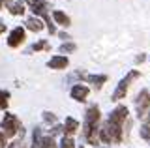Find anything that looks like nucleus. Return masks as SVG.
<instances>
[{
	"instance_id": "4468645a",
	"label": "nucleus",
	"mask_w": 150,
	"mask_h": 148,
	"mask_svg": "<svg viewBox=\"0 0 150 148\" xmlns=\"http://www.w3.org/2000/svg\"><path fill=\"white\" fill-rule=\"evenodd\" d=\"M9 13H11V15H23V13H25V2H21V0L13 2V6L9 8Z\"/></svg>"
},
{
	"instance_id": "ddd939ff",
	"label": "nucleus",
	"mask_w": 150,
	"mask_h": 148,
	"mask_svg": "<svg viewBox=\"0 0 150 148\" xmlns=\"http://www.w3.org/2000/svg\"><path fill=\"white\" fill-rule=\"evenodd\" d=\"M84 79L90 85H94V88H101L107 82V75H84Z\"/></svg>"
},
{
	"instance_id": "b1692460",
	"label": "nucleus",
	"mask_w": 150,
	"mask_h": 148,
	"mask_svg": "<svg viewBox=\"0 0 150 148\" xmlns=\"http://www.w3.org/2000/svg\"><path fill=\"white\" fill-rule=\"evenodd\" d=\"M60 38H62V39H66V41H68V39H69V36H68V34H66V32H60Z\"/></svg>"
},
{
	"instance_id": "dca6fc26",
	"label": "nucleus",
	"mask_w": 150,
	"mask_h": 148,
	"mask_svg": "<svg viewBox=\"0 0 150 148\" xmlns=\"http://www.w3.org/2000/svg\"><path fill=\"white\" fill-rule=\"evenodd\" d=\"M43 139V133H41V128H34V133H32V148H38V144Z\"/></svg>"
},
{
	"instance_id": "c85d7f7f",
	"label": "nucleus",
	"mask_w": 150,
	"mask_h": 148,
	"mask_svg": "<svg viewBox=\"0 0 150 148\" xmlns=\"http://www.w3.org/2000/svg\"><path fill=\"white\" fill-rule=\"evenodd\" d=\"M81 148H84V146H81Z\"/></svg>"
},
{
	"instance_id": "6e6552de",
	"label": "nucleus",
	"mask_w": 150,
	"mask_h": 148,
	"mask_svg": "<svg viewBox=\"0 0 150 148\" xmlns=\"http://www.w3.org/2000/svg\"><path fill=\"white\" fill-rule=\"evenodd\" d=\"M88 86L86 85H73L71 86V92H69V96H71V99H75V101H86V98H88Z\"/></svg>"
},
{
	"instance_id": "a878e982",
	"label": "nucleus",
	"mask_w": 150,
	"mask_h": 148,
	"mask_svg": "<svg viewBox=\"0 0 150 148\" xmlns=\"http://www.w3.org/2000/svg\"><path fill=\"white\" fill-rule=\"evenodd\" d=\"M2 2H4V4H6V6H8V8H11V6H13V2H11V0H2Z\"/></svg>"
},
{
	"instance_id": "2eb2a0df",
	"label": "nucleus",
	"mask_w": 150,
	"mask_h": 148,
	"mask_svg": "<svg viewBox=\"0 0 150 148\" xmlns=\"http://www.w3.org/2000/svg\"><path fill=\"white\" fill-rule=\"evenodd\" d=\"M38 148H56L54 137H51V135H45L43 139H41V142L38 144Z\"/></svg>"
},
{
	"instance_id": "423d86ee",
	"label": "nucleus",
	"mask_w": 150,
	"mask_h": 148,
	"mask_svg": "<svg viewBox=\"0 0 150 148\" xmlns=\"http://www.w3.org/2000/svg\"><path fill=\"white\" fill-rule=\"evenodd\" d=\"M135 109H137V118H144L146 116V111L150 109V92L146 88H143L135 98Z\"/></svg>"
},
{
	"instance_id": "9d476101",
	"label": "nucleus",
	"mask_w": 150,
	"mask_h": 148,
	"mask_svg": "<svg viewBox=\"0 0 150 148\" xmlns=\"http://www.w3.org/2000/svg\"><path fill=\"white\" fill-rule=\"evenodd\" d=\"M77 129H79V122L75 118L71 116H66V122H64V135L66 137H71L77 133Z\"/></svg>"
},
{
	"instance_id": "20e7f679",
	"label": "nucleus",
	"mask_w": 150,
	"mask_h": 148,
	"mask_svg": "<svg viewBox=\"0 0 150 148\" xmlns=\"http://www.w3.org/2000/svg\"><path fill=\"white\" fill-rule=\"evenodd\" d=\"M2 131H4L6 137H13V135H17V133L25 135V129H23L19 118L15 116V114H11V113L4 114V118H2Z\"/></svg>"
},
{
	"instance_id": "5701e85b",
	"label": "nucleus",
	"mask_w": 150,
	"mask_h": 148,
	"mask_svg": "<svg viewBox=\"0 0 150 148\" xmlns=\"http://www.w3.org/2000/svg\"><path fill=\"white\" fill-rule=\"evenodd\" d=\"M6 135H4V131H0V148H6Z\"/></svg>"
},
{
	"instance_id": "aec40b11",
	"label": "nucleus",
	"mask_w": 150,
	"mask_h": 148,
	"mask_svg": "<svg viewBox=\"0 0 150 148\" xmlns=\"http://www.w3.org/2000/svg\"><path fill=\"white\" fill-rule=\"evenodd\" d=\"M75 51V43L73 41H66V43L60 45V53H73Z\"/></svg>"
},
{
	"instance_id": "9b49d317",
	"label": "nucleus",
	"mask_w": 150,
	"mask_h": 148,
	"mask_svg": "<svg viewBox=\"0 0 150 148\" xmlns=\"http://www.w3.org/2000/svg\"><path fill=\"white\" fill-rule=\"evenodd\" d=\"M53 19L56 25H60V26H64V28H68L69 25H71V21H69V17L66 15L64 11H60V10H54L53 11Z\"/></svg>"
},
{
	"instance_id": "f03ea898",
	"label": "nucleus",
	"mask_w": 150,
	"mask_h": 148,
	"mask_svg": "<svg viewBox=\"0 0 150 148\" xmlns=\"http://www.w3.org/2000/svg\"><path fill=\"white\" fill-rule=\"evenodd\" d=\"M100 107L98 105H90L84 113V122H83V135L86 139L88 144L96 146V141L100 137Z\"/></svg>"
},
{
	"instance_id": "412c9836",
	"label": "nucleus",
	"mask_w": 150,
	"mask_h": 148,
	"mask_svg": "<svg viewBox=\"0 0 150 148\" xmlns=\"http://www.w3.org/2000/svg\"><path fill=\"white\" fill-rule=\"evenodd\" d=\"M41 49H49V43H47V39H40L38 43H34L30 47V51H41Z\"/></svg>"
},
{
	"instance_id": "6ab92c4d",
	"label": "nucleus",
	"mask_w": 150,
	"mask_h": 148,
	"mask_svg": "<svg viewBox=\"0 0 150 148\" xmlns=\"http://www.w3.org/2000/svg\"><path fill=\"white\" fill-rule=\"evenodd\" d=\"M60 148H75V142L71 137H62V141H60Z\"/></svg>"
},
{
	"instance_id": "7ed1b4c3",
	"label": "nucleus",
	"mask_w": 150,
	"mask_h": 148,
	"mask_svg": "<svg viewBox=\"0 0 150 148\" xmlns=\"http://www.w3.org/2000/svg\"><path fill=\"white\" fill-rule=\"evenodd\" d=\"M25 2L28 4V8L32 10V13H34V17L36 15H40L41 19L45 21V25H47V30L51 32V34H56V26L53 25V21H51V15H49V6H47V2L45 0H25Z\"/></svg>"
},
{
	"instance_id": "cd10ccee",
	"label": "nucleus",
	"mask_w": 150,
	"mask_h": 148,
	"mask_svg": "<svg viewBox=\"0 0 150 148\" xmlns=\"http://www.w3.org/2000/svg\"><path fill=\"white\" fill-rule=\"evenodd\" d=\"M2 6H4V2H2V0H0V10H2Z\"/></svg>"
},
{
	"instance_id": "4be33fe9",
	"label": "nucleus",
	"mask_w": 150,
	"mask_h": 148,
	"mask_svg": "<svg viewBox=\"0 0 150 148\" xmlns=\"http://www.w3.org/2000/svg\"><path fill=\"white\" fill-rule=\"evenodd\" d=\"M43 120H45L47 124H54L56 122V116H54L53 113H49V111H45V113H43Z\"/></svg>"
},
{
	"instance_id": "bb28decb",
	"label": "nucleus",
	"mask_w": 150,
	"mask_h": 148,
	"mask_svg": "<svg viewBox=\"0 0 150 148\" xmlns=\"http://www.w3.org/2000/svg\"><path fill=\"white\" fill-rule=\"evenodd\" d=\"M146 124H150V113H148V116H146Z\"/></svg>"
},
{
	"instance_id": "393cba45",
	"label": "nucleus",
	"mask_w": 150,
	"mask_h": 148,
	"mask_svg": "<svg viewBox=\"0 0 150 148\" xmlns=\"http://www.w3.org/2000/svg\"><path fill=\"white\" fill-rule=\"evenodd\" d=\"M2 32H6V25H4V23L0 21V34H2Z\"/></svg>"
},
{
	"instance_id": "39448f33",
	"label": "nucleus",
	"mask_w": 150,
	"mask_h": 148,
	"mask_svg": "<svg viewBox=\"0 0 150 148\" xmlns=\"http://www.w3.org/2000/svg\"><path fill=\"white\" fill-rule=\"evenodd\" d=\"M141 75V73L137 71V69H131V71L128 73V75L124 77L120 82H118V86H116V90L112 92V101H118V99H122V98H126V92H128V88H129V82L133 81V79H137V77Z\"/></svg>"
},
{
	"instance_id": "0eeeda50",
	"label": "nucleus",
	"mask_w": 150,
	"mask_h": 148,
	"mask_svg": "<svg viewBox=\"0 0 150 148\" xmlns=\"http://www.w3.org/2000/svg\"><path fill=\"white\" fill-rule=\"evenodd\" d=\"M23 41H25V28H23V26H15V28L8 34V45L15 49Z\"/></svg>"
},
{
	"instance_id": "f8f14e48",
	"label": "nucleus",
	"mask_w": 150,
	"mask_h": 148,
	"mask_svg": "<svg viewBox=\"0 0 150 148\" xmlns=\"http://www.w3.org/2000/svg\"><path fill=\"white\" fill-rule=\"evenodd\" d=\"M26 28L32 32H41L43 30V23H41L40 17H28L26 19Z\"/></svg>"
},
{
	"instance_id": "f3484780",
	"label": "nucleus",
	"mask_w": 150,
	"mask_h": 148,
	"mask_svg": "<svg viewBox=\"0 0 150 148\" xmlns=\"http://www.w3.org/2000/svg\"><path fill=\"white\" fill-rule=\"evenodd\" d=\"M9 101V92L8 90H0V109H6Z\"/></svg>"
},
{
	"instance_id": "a211bd4d",
	"label": "nucleus",
	"mask_w": 150,
	"mask_h": 148,
	"mask_svg": "<svg viewBox=\"0 0 150 148\" xmlns=\"http://www.w3.org/2000/svg\"><path fill=\"white\" fill-rule=\"evenodd\" d=\"M141 137H143L144 141H148V142H150V124L144 122L143 126H141Z\"/></svg>"
},
{
	"instance_id": "f257e3e1",
	"label": "nucleus",
	"mask_w": 150,
	"mask_h": 148,
	"mask_svg": "<svg viewBox=\"0 0 150 148\" xmlns=\"http://www.w3.org/2000/svg\"><path fill=\"white\" fill-rule=\"evenodd\" d=\"M128 107L126 105H116L115 111L109 114V118L101 124L100 128V141L105 144L122 141V131H124V122L128 120Z\"/></svg>"
},
{
	"instance_id": "1a4fd4ad",
	"label": "nucleus",
	"mask_w": 150,
	"mask_h": 148,
	"mask_svg": "<svg viewBox=\"0 0 150 148\" xmlns=\"http://www.w3.org/2000/svg\"><path fill=\"white\" fill-rule=\"evenodd\" d=\"M68 64H69L68 56H64V54H54V56L47 62V68H51V69H66Z\"/></svg>"
}]
</instances>
